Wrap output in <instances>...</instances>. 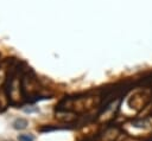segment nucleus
<instances>
[{"instance_id":"1","label":"nucleus","mask_w":152,"mask_h":141,"mask_svg":"<svg viewBox=\"0 0 152 141\" xmlns=\"http://www.w3.org/2000/svg\"><path fill=\"white\" fill-rule=\"evenodd\" d=\"M26 126H27V121L24 119H18L13 123V127L16 129H24V128H26Z\"/></svg>"},{"instance_id":"2","label":"nucleus","mask_w":152,"mask_h":141,"mask_svg":"<svg viewBox=\"0 0 152 141\" xmlns=\"http://www.w3.org/2000/svg\"><path fill=\"white\" fill-rule=\"evenodd\" d=\"M18 140H19V141H33L35 138H33L32 135L25 134V135H19V136H18Z\"/></svg>"}]
</instances>
